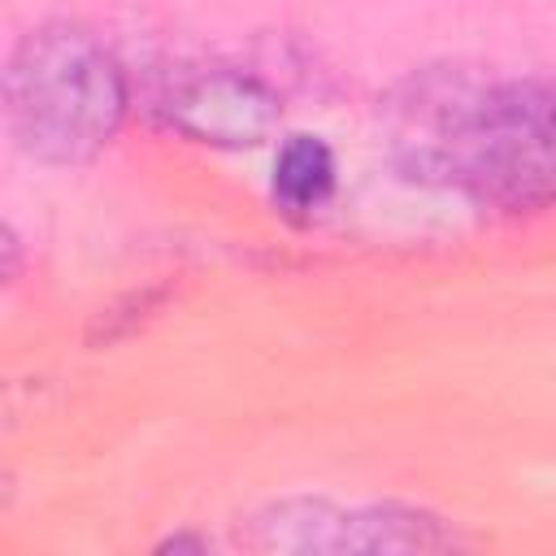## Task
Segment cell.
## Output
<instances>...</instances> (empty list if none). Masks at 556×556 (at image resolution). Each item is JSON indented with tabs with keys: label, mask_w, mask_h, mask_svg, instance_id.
Instances as JSON below:
<instances>
[{
	"label": "cell",
	"mask_w": 556,
	"mask_h": 556,
	"mask_svg": "<svg viewBox=\"0 0 556 556\" xmlns=\"http://www.w3.org/2000/svg\"><path fill=\"white\" fill-rule=\"evenodd\" d=\"M248 547L256 552H452L465 534L413 504H356L334 508L330 500H274L248 517Z\"/></svg>",
	"instance_id": "obj_3"
},
{
	"label": "cell",
	"mask_w": 556,
	"mask_h": 556,
	"mask_svg": "<svg viewBox=\"0 0 556 556\" xmlns=\"http://www.w3.org/2000/svg\"><path fill=\"white\" fill-rule=\"evenodd\" d=\"M208 547H213V539L208 534H191V530L169 534V539L156 543V552H208Z\"/></svg>",
	"instance_id": "obj_6"
},
{
	"label": "cell",
	"mask_w": 556,
	"mask_h": 556,
	"mask_svg": "<svg viewBox=\"0 0 556 556\" xmlns=\"http://www.w3.org/2000/svg\"><path fill=\"white\" fill-rule=\"evenodd\" d=\"M165 117H169V126H178L195 143L243 148V143H261V135L274 126L278 109L261 83H252L243 74L208 70V74L187 78L165 100Z\"/></svg>",
	"instance_id": "obj_4"
},
{
	"label": "cell",
	"mask_w": 556,
	"mask_h": 556,
	"mask_svg": "<svg viewBox=\"0 0 556 556\" xmlns=\"http://www.w3.org/2000/svg\"><path fill=\"white\" fill-rule=\"evenodd\" d=\"M434 161L465 195L500 213L556 204V87L495 83L439 126Z\"/></svg>",
	"instance_id": "obj_2"
},
{
	"label": "cell",
	"mask_w": 556,
	"mask_h": 556,
	"mask_svg": "<svg viewBox=\"0 0 556 556\" xmlns=\"http://www.w3.org/2000/svg\"><path fill=\"white\" fill-rule=\"evenodd\" d=\"M126 113V78L113 52L74 22H43L17 39L4 65V122L17 152L39 165H87Z\"/></svg>",
	"instance_id": "obj_1"
},
{
	"label": "cell",
	"mask_w": 556,
	"mask_h": 556,
	"mask_svg": "<svg viewBox=\"0 0 556 556\" xmlns=\"http://www.w3.org/2000/svg\"><path fill=\"white\" fill-rule=\"evenodd\" d=\"M339 182V165L326 139L317 135H287L282 148L274 152V169H269V195L274 208L304 222L313 213H321L334 195Z\"/></svg>",
	"instance_id": "obj_5"
}]
</instances>
